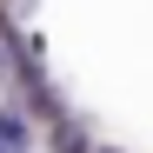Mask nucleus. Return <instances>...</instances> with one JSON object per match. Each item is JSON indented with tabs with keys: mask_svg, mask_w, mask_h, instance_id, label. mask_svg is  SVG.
I'll list each match as a JSON object with an SVG mask.
<instances>
[{
	"mask_svg": "<svg viewBox=\"0 0 153 153\" xmlns=\"http://www.w3.org/2000/svg\"><path fill=\"white\" fill-rule=\"evenodd\" d=\"M27 80V60H20V33L0 20V87H20Z\"/></svg>",
	"mask_w": 153,
	"mask_h": 153,
	"instance_id": "obj_1",
	"label": "nucleus"
},
{
	"mask_svg": "<svg viewBox=\"0 0 153 153\" xmlns=\"http://www.w3.org/2000/svg\"><path fill=\"white\" fill-rule=\"evenodd\" d=\"M27 146H33L27 113H20V107H0V153H27Z\"/></svg>",
	"mask_w": 153,
	"mask_h": 153,
	"instance_id": "obj_2",
	"label": "nucleus"
},
{
	"mask_svg": "<svg viewBox=\"0 0 153 153\" xmlns=\"http://www.w3.org/2000/svg\"><path fill=\"white\" fill-rule=\"evenodd\" d=\"M53 153H93V140H87V126L73 120V113H53Z\"/></svg>",
	"mask_w": 153,
	"mask_h": 153,
	"instance_id": "obj_3",
	"label": "nucleus"
},
{
	"mask_svg": "<svg viewBox=\"0 0 153 153\" xmlns=\"http://www.w3.org/2000/svg\"><path fill=\"white\" fill-rule=\"evenodd\" d=\"M7 7H13V13H33V0H7Z\"/></svg>",
	"mask_w": 153,
	"mask_h": 153,
	"instance_id": "obj_4",
	"label": "nucleus"
}]
</instances>
